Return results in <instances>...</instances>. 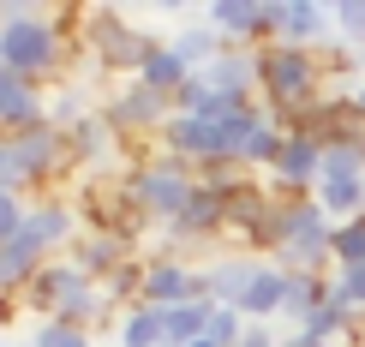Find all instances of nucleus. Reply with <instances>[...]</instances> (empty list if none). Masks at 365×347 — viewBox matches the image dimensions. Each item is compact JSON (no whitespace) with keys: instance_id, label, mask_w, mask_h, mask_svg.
Instances as JSON below:
<instances>
[{"instance_id":"nucleus-1","label":"nucleus","mask_w":365,"mask_h":347,"mask_svg":"<svg viewBox=\"0 0 365 347\" xmlns=\"http://www.w3.org/2000/svg\"><path fill=\"white\" fill-rule=\"evenodd\" d=\"M66 60H78V42L66 36L60 12L6 6V19H0V66L19 72V78H54Z\"/></svg>"},{"instance_id":"nucleus-2","label":"nucleus","mask_w":365,"mask_h":347,"mask_svg":"<svg viewBox=\"0 0 365 347\" xmlns=\"http://www.w3.org/2000/svg\"><path fill=\"white\" fill-rule=\"evenodd\" d=\"M324 60L312 48H287V42H269L264 48V84H257V96L269 102V114L287 120L299 108H312V102H324Z\"/></svg>"},{"instance_id":"nucleus-3","label":"nucleus","mask_w":365,"mask_h":347,"mask_svg":"<svg viewBox=\"0 0 365 347\" xmlns=\"http://www.w3.org/2000/svg\"><path fill=\"white\" fill-rule=\"evenodd\" d=\"M120 186H126V198L138 204L144 222H162V228H168L180 209H186V198L197 192V168H186L180 156L162 150V156H150V162H132Z\"/></svg>"},{"instance_id":"nucleus-4","label":"nucleus","mask_w":365,"mask_h":347,"mask_svg":"<svg viewBox=\"0 0 365 347\" xmlns=\"http://www.w3.org/2000/svg\"><path fill=\"white\" fill-rule=\"evenodd\" d=\"M210 299V281L197 264H180V258H144V294L138 306H156V311H174V306H197Z\"/></svg>"},{"instance_id":"nucleus-5","label":"nucleus","mask_w":365,"mask_h":347,"mask_svg":"<svg viewBox=\"0 0 365 347\" xmlns=\"http://www.w3.org/2000/svg\"><path fill=\"white\" fill-rule=\"evenodd\" d=\"M102 114H108V126L120 132V138H138V132H156V138H162L168 120H174V102L156 96V90H144L138 78H126L108 102H102Z\"/></svg>"},{"instance_id":"nucleus-6","label":"nucleus","mask_w":365,"mask_h":347,"mask_svg":"<svg viewBox=\"0 0 365 347\" xmlns=\"http://www.w3.org/2000/svg\"><path fill=\"white\" fill-rule=\"evenodd\" d=\"M264 19H269V42H287V48H324L336 36V19L306 0H269Z\"/></svg>"},{"instance_id":"nucleus-7","label":"nucleus","mask_w":365,"mask_h":347,"mask_svg":"<svg viewBox=\"0 0 365 347\" xmlns=\"http://www.w3.org/2000/svg\"><path fill=\"white\" fill-rule=\"evenodd\" d=\"M84 228H78V204H66V198H36L30 204V216H24V246L30 252H42V258H54L60 246L72 252V239H78Z\"/></svg>"},{"instance_id":"nucleus-8","label":"nucleus","mask_w":365,"mask_h":347,"mask_svg":"<svg viewBox=\"0 0 365 347\" xmlns=\"http://www.w3.org/2000/svg\"><path fill=\"white\" fill-rule=\"evenodd\" d=\"M269 180H276V192H287V198H312L317 180H324V144H317V138H294V132H287V144H282Z\"/></svg>"},{"instance_id":"nucleus-9","label":"nucleus","mask_w":365,"mask_h":347,"mask_svg":"<svg viewBox=\"0 0 365 347\" xmlns=\"http://www.w3.org/2000/svg\"><path fill=\"white\" fill-rule=\"evenodd\" d=\"M197 78L210 90H222V96H257V84H264V48H222Z\"/></svg>"},{"instance_id":"nucleus-10","label":"nucleus","mask_w":365,"mask_h":347,"mask_svg":"<svg viewBox=\"0 0 365 347\" xmlns=\"http://www.w3.org/2000/svg\"><path fill=\"white\" fill-rule=\"evenodd\" d=\"M48 120V102H42V90L19 78V72H6L0 66V138H19V132L30 126H42Z\"/></svg>"},{"instance_id":"nucleus-11","label":"nucleus","mask_w":365,"mask_h":347,"mask_svg":"<svg viewBox=\"0 0 365 347\" xmlns=\"http://www.w3.org/2000/svg\"><path fill=\"white\" fill-rule=\"evenodd\" d=\"M227 228V198L222 192H210L204 180H197V192L186 198V209L168 222V246H186V239H210Z\"/></svg>"},{"instance_id":"nucleus-12","label":"nucleus","mask_w":365,"mask_h":347,"mask_svg":"<svg viewBox=\"0 0 365 347\" xmlns=\"http://www.w3.org/2000/svg\"><path fill=\"white\" fill-rule=\"evenodd\" d=\"M72 264H78L90 281H108V276H120V269L132 264V239L102 234V228H84L78 239H72Z\"/></svg>"},{"instance_id":"nucleus-13","label":"nucleus","mask_w":365,"mask_h":347,"mask_svg":"<svg viewBox=\"0 0 365 347\" xmlns=\"http://www.w3.org/2000/svg\"><path fill=\"white\" fill-rule=\"evenodd\" d=\"M12 144H19V156H24L30 180H54V174L72 162V150H66V132H60V126H48V120H42V126H30V132H19Z\"/></svg>"},{"instance_id":"nucleus-14","label":"nucleus","mask_w":365,"mask_h":347,"mask_svg":"<svg viewBox=\"0 0 365 347\" xmlns=\"http://www.w3.org/2000/svg\"><path fill=\"white\" fill-rule=\"evenodd\" d=\"M257 258H216V264H204V281H210V299L216 306H246V294H252V281H257Z\"/></svg>"},{"instance_id":"nucleus-15","label":"nucleus","mask_w":365,"mask_h":347,"mask_svg":"<svg viewBox=\"0 0 365 347\" xmlns=\"http://www.w3.org/2000/svg\"><path fill=\"white\" fill-rule=\"evenodd\" d=\"M317 204H324V216L336 222H354V216H365V174H324L317 180V192H312Z\"/></svg>"},{"instance_id":"nucleus-16","label":"nucleus","mask_w":365,"mask_h":347,"mask_svg":"<svg viewBox=\"0 0 365 347\" xmlns=\"http://www.w3.org/2000/svg\"><path fill=\"white\" fill-rule=\"evenodd\" d=\"M210 318H216V299H197V306L162 311V347H197V341L210 336Z\"/></svg>"},{"instance_id":"nucleus-17","label":"nucleus","mask_w":365,"mask_h":347,"mask_svg":"<svg viewBox=\"0 0 365 347\" xmlns=\"http://www.w3.org/2000/svg\"><path fill=\"white\" fill-rule=\"evenodd\" d=\"M282 306H287V269L282 264H264L240 311H246V323H264V318H282Z\"/></svg>"},{"instance_id":"nucleus-18","label":"nucleus","mask_w":365,"mask_h":347,"mask_svg":"<svg viewBox=\"0 0 365 347\" xmlns=\"http://www.w3.org/2000/svg\"><path fill=\"white\" fill-rule=\"evenodd\" d=\"M138 84H144V90H156V96H168V102H174L180 90L192 84V66H186V60H180V54L168 48V42H162V48H156V54L144 60V72H138Z\"/></svg>"},{"instance_id":"nucleus-19","label":"nucleus","mask_w":365,"mask_h":347,"mask_svg":"<svg viewBox=\"0 0 365 347\" xmlns=\"http://www.w3.org/2000/svg\"><path fill=\"white\" fill-rule=\"evenodd\" d=\"M317 306H329V276H287L282 323H287V329H306V318H312Z\"/></svg>"},{"instance_id":"nucleus-20","label":"nucleus","mask_w":365,"mask_h":347,"mask_svg":"<svg viewBox=\"0 0 365 347\" xmlns=\"http://www.w3.org/2000/svg\"><path fill=\"white\" fill-rule=\"evenodd\" d=\"M114 347H162V311L156 306H126L114 323Z\"/></svg>"},{"instance_id":"nucleus-21","label":"nucleus","mask_w":365,"mask_h":347,"mask_svg":"<svg viewBox=\"0 0 365 347\" xmlns=\"http://www.w3.org/2000/svg\"><path fill=\"white\" fill-rule=\"evenodd\" d=\"M168 48H174L180 60H186L192 72H204L210 60H216V54L227 48V42H222V36H216V30H210V24H186V30H180V36L168 42Z\"/></svg>"},{"instance_id":"nucleus-22","label":"nucleus","mask_w":365,"mask_h":347,"mask_svg":"<svg viewBox=\"0 0 365 347\" xmlns=\"http://www.w3.org/2000/svg\"><path fill=\"white\" fill-rule=\"evenodd\" d=\"M329 299L347 306L365 323V264H336V269H329Z\"/></svg>"},{"instance_id":"nucleus-23","label":"nucleus","mask_w":365,"mask_h":347,"mask_svg":"<svg viewBox=\"0 0 365 347\" xmlns=\"http://www.w3.org/2000/svg\"><path fill=\"white\" fill-rule=\"evenodd\" d=\"M336 42L341 48H354V54H365V0H336Z\"/></svg>"},{"instance_id":"nucleus-24","label":"nucleus","mask_w":365,"mask_h":347,"mask_svg":"<svg viewBox=\"0 0 365 347\" xmlns=\"http://www.w3.org/2000/svg\"><path fill=\"white\" fill-rule=\"evenodd\" d=\"M30 341H36V347H96V336H90V329H78V323H60V318H42Z\"/></svg>"},{"instance_id":"nucleus-25","label":"nucleus","mask_w":365,"mask_h":347,"mask_svg":"<svg viewBox=\"0 0 365 347\" xmlns=\"http://www.w3.org/2000/svg\"><path fill=\"white\" fill-rule=\"evenodd\" d=\"M240 336H246V311L216 306V318H210V336H204V341H216V347H240Z\"/></svg>"},{"instance_id":"nucleus-26","label":"nucleus","mask_w":365,"mask_h":347,"mask_svg":"<svg viewBox=\"0 0 365 347\" xmlns=\"http://www.w3.org/2000/svg\"><path fill=\"white\" fill-rule=\"evenodd\" d=\"M19 186H30V168H24L19 144H12V138H0V192H19Z\"/></svg>"},{"instance_id":"nucleus-27","label":"nucleus","mask_w":365,"mask_h":347,"mask_svg":"<svg viewBox=\"0 0 365 347\" xmlns=\"http://www.w3.org/2000/svg\"><path fill=\"white\" fill-rule=\"evenodd\" d=\"M24 216H30V204L19 198V192H0V246L24 234Z\"/></svg>"},{"instance_id":"nucleus-28","label":"nucleus","mask_w":365,"mask_h":347,"mask_svg":"<svg viewBox=\"0 0 365 347\" xmlns=\"http://www.w3.org/2000/svg\"><path fill=\"white\" fill-rule=\"evenodd\" d=\"M240 347H282V336L269 323H246V336H240Z\"/></svg>"},{"instance_id":"nucleus-29","label":"nucleus","mask_w":365,"mask_h":347,"mask_svg":"<svg viewBox=\"0 0 365 347\" xmlns=\"http://www.w3.org/2000/svg\"><path fill=\"white\" fill-rule=\"evenodd\" d=\"M347 102H354V114L365 120V78H354V84H347Z\"/></svg>"},{"instance_id":"nucleus-30","label":"nucleus","mask_w":365,"mask_h":347,"mask_svg":"<svg viewBox=\"0 0 365 347\" xmlns=\"http://www.w3.org/2000/svg\"><path fill=\"white\" fill-rule=\"evenodd\" d=\"M282 347H324L317 336H306V329H294V336H282Z\"/></svg>"},{"instance_id":"nucleus-31","label":"nucleus","mask_w":365,"mask_h":347,"mask_svg":"<svg viewBox=\"0 0 365 347\" xmlns=\"http://www.w3.org/2000/svg\"><path fill=\"white\" fill-rule=\"evenodd\" d=\"M197 347H216V341H197Z\"/></svg>"},{"instance_id":"nucleus-32","label":"nucleus","mask_w":365,"mask_h":347,"mask_svg":"<svg viewBox=\"0 0 365 347\" xmlns=\"http://www.w3.org/2000/svg\"><path fill=\"white\" fill-rule=\"evenodd\" d=\"M0 347H12V341H6V336H0Z\"/></svg>"},{"instance_id":"nucleus-33","label":"nucleus","mask_w":365,"mask_h":347,"mask_svg":"<svg viewBox=\"0 0 365 347\" xmlns=\"http://www.w3.org/2000/svg\"><path fill=\"white\" fill-rule=\"evenodd\" d=\"M24 347H36V341H24Z\"/></svg>"}]
</instances>
